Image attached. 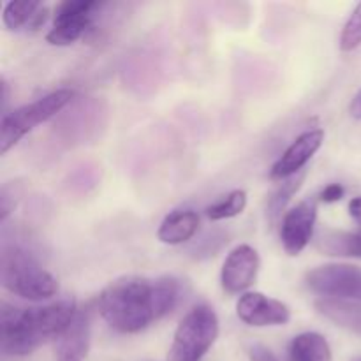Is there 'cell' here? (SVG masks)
<instances>
[{"label": "cell", "instance_id": "11", "mask_svg": "<svg viewBox=\"0 0 361 361\" xmlns=\"http://www.w3.org/2000/svg\"><path fill=\"white\" fill-rule=\"evenodd\" d=\"M259 254L250 245H238L226 257L221 271L222 289L229 295H240L254 284L259 271Z\"/></svg>", "mask_w": 361, "mask_h": 361}, {"label": "cell", "instance_id": "27", "mask_svg": "<svg viewBox=\"0 0 361 361\" xmlns=\"http://www.w3.org/2000/svg\"><path fill=\"white\" fill-rule=\"evenodd\" d=\"M351 115L355 116V118L361 120V90L358 92V95H356V97L353 99V102H351Z\"/></svg>", "mask_w": 361, "mask_h": 361}, {"label": "cell", "instance_id": "15", "mask_svg": "<svg viewBox=\"0 0 361 361\" xmlns=\"http://www.w3.org/2000/svg\"><path fill=\"white\" fill-rule=\"evenodd\" d=\"M316 309L321 316L326 317L337 326L353 334L361 335V303L345 302V300L321 298L316 302Z\"/></svg>", "mask_w": 361, "mask_h": 361}, {"label": "cell", "instance_id": "17", "mask_svg": "<svg viewBox=\"0 0 361 361\" xmlns=\"http://www.w3.org/2000/svg\"><path fill=\"white\" fill-rule=\"evenodd\" d=\"M289 361H334V356L323 335L307 331L289 344Z\"/></svg>", "mask_w": 361, "mask_h": 361}, {"label": "cell", "instance_id": "8", "mask_svg": "<svg viewBox=\"0 0 361 361\" xmlns=\"http://www.w3.org/2000/svg\"><path fill=\"white\" fill-rule=\"evenodd\" d=\"M101 9V4L90 0H66L56 7L51 30L46 41L53 46H69L85 35L90 28L94 11Z\"/></svg>", "mask_w": 361, "mask_h": 361}, {"label": "cell", "instance_id": "28", "mask_svg": "<svg viewBox=\"0 0 361 361\" xmlns=\"http://www.w3.org/2000/svg\"><path fill=\"white\" fill-rule=\"evenodd\" d=\"M351 361H361V355L360 356H355V358H353Z\"/></svg>", "mask_w": 361, "mask_h": 361}, {"label": "cell", "instance_id": "6", "mask_svg": "<svg viewBox=\"0 0 361 361\" xmlns=\"http://www.w3.org/2000/svg\"><path fill=\"white\" fill-rule=\"evenodd\" d=\"M219 337V317L208 305H197L180 321L168 361H201Z\"/></svg>", "mask_w": 361, "mask_h": 361}, {"label": "cell", "instance_id": "13", "mask_svg": "<svg viewBox=\"0 0 361 361\" xmlns=\"http://www.w3.org/2000/svg\"><path fill=\"white\" fill-rule=\"evenodd\" d=\"M92 309L78 310L74 319L55 341V355L59 361H83L90 349Z\"/></svg>", "mask_w": 361, "mask_h": 361}, {"label": "cell", "instance_id": "24", "mask_svg": "<svg viewBox=\"0 0 361 361\" xmlns=\"http://www.w3.org/2000/svg\"><path fill=\"white\" fill-rule=\"evenodd\" d=\"M344 194L345 190L341 183H330V185L324 187V190L321 192V200H323L324 203H337V201H341L342 197H344Z\"/></svg>", "mask_w": 361, "mask_h": 361}, {"label": "cell", "instance_id": "7", "mask_svg": "<svg viewBox=\"0 0 361 361\" xmlns=\"http://www.w3.org/2000/svg\"><path fill=\"white\" fill-rule=\"evenodd\" d=\"M312 293L330 300L361 303V268L353 264H323L307 274Z\"/></svg>", "mask_w": 361, "mask_h": 361}, {"label": "cell", "instance_id": "23", "mask_svg": "<svg viewBox=\"0 0 361 361\" xmlns=\"http://www.w3.org/2000/svg\"><path fill=\"white\" fill-rule=\"evenodd\" d=\"M20 196V183L9 182L2 187V190H0V219H2V222L7 221V217H9V214L13 212V208L16 207Z\"/></svg>", "mask_w": 361, "mask_h": 361}, {"label": "cell", "instance_id": "21", "mask_svg": "<svg viewBox=\"0 0 361 361\" xmlns=\"http://www.w3.org/2000/svg\"><path fill=\"white\" fill-rule=\"evenodd\" d=\"M228 233L222 229H214V231H207L201 235L196 242L190 245L189 254H192L196 259H204V257L215 256L226 243L229 242Z\"/></svg>", "mask_w": 361, "mask_h": 361}, {"label": "cell", "instance_id": "1", "mask_svg": "<svg viewBox=\"0 0 361 361\" xmlns=\"http://www.w3.org/2000/svg\"><path fill=\"white\" fill-rule=\"evenodd\" d=\"M183 296L182 281L161 277H122L102 289L99 312L120 334H140L154 321L168 316Z\"/></svg>", "mask_w": 361, "mask_h": 361}, {"label": "cell", "instance_id": "3", "mask_svg": "<svg viewBox=\"0 0 361 361\" xmlns=\"http://www.w3.org/2000/svg\"><path fill=\"white\" fill-rule=\"evenodd\" d=\"M0 281L13 295L32 302L48 300L59 293V282L42 268L37 256L21 243L2 242Z\"/></svg>", "mask_w": 361, "mask_h": 361}, {"label": "cell", "instance_id": "25", "mask_svg": "<svg viewBox=\"0 0 361 361\" xmlns=\"http://www.w3.org/2000/svg\"><path fill=\"white\" fill-rule=\"evenodd\" d=\"M250 361H279L277 356L270 351L268 348L261 344H254L249 351Z\"/></svg>", "mask_w": 361, "mask_h": 361}, {"label": "cell", "instance_id": "12", "mask_svg": "<svg viewBox=\"0 0 361 361\" xmlns=\"http://www.w3.org/2000/svg\"><path fill=\"white\" fill-rule=\"evenodd\" d=\"M324 141L323 129H310L300 134L288 147V150L271 166L270 176L274 180H288L303 171L307 162L316 155Z\"/></svg>", "mask_w": 361, "mask_h": 361}, {"label": "cell", "instance_id": "20", "mask_svg": "<svg viewBox=\"0 0 361 361\" xmlns=\"http://www.w3.org/2000/svg\"><path fill=\"white\" fill-rule=\"evenodd\" d=\"M247 207L245 190H233L228 196L219 200L217 203L210 204L207 208V217L210 221H224V219L236 217L242 214Z\"/></svg>", "mask_w": 361, "mask_h": 361}, {"label": "cell", "instance_id": "4", "mask_svg": "<svg viewBox=\"0 0 361 361\" xmlns=\"http://www.w3.org/2000/svg\"><path fill=\"white\" fill-rule=\"evenodd\" d=\"M76 94L71 88H60L51 92L37 101L25 104L14 111L2 115L0 122V154H7L21 137L30 133L39 123L48 122L53 116H59L71 102L74 101Z\"/></svg>", "mask_w": 361, "mask_h": 361}, {"label": "cell", "instance_id": "22", "mask_svg": "<svg viewBox=\"0 0 361 361\" xmlns=\"http://www.w3.org/2000/svg\"><path fill=\"white\" fill-rule=\"evenodd\" d=\"M361 44V2L355 7L349 20L345 21L341 35L342 51H353Z\"/></svg>", "mask_w": 361, "mask_h": 361}, {"label": "cell", "instance_id": "2", "mask_svg": "<svg viewBox=\"0 0 361 361\" xmlns=\"http://www.w3.org/2000/svg\"><path fill=\"white\" fill-rule=\"evenodd\" d=\"M76 302L63 298L42 307L20 309L2 302L0 330L2 355L6 358L28 356L49 341H56L76 316Z\"/></svg>", "mask_w": 361, "mask_h": 361}, {"label": "cell", "instance_id": "18", "mask_svg": "<svg viewBox=\"0 0 361 361\" xmlns=\"http://www.w3.org/2000/svg\"><path fill=\"white\" fill-rule=\"evenodd\" d=\"M305 176H307V171L303 169V171L298 173V175L284 180V183H282L281 187H277V189H275V192L271 194L270 200H268V207H267L268 221H270L271 224H275V222L281 219L282 212L286 210V207H288V203L291 201V197L300 190V187H302Z\"/></svg>", "mask_w": 361, "mask_h": 361}, {"label": "cell", "instance_id": "9", "mask_svg": "<svg viewBox=\"0 0 361 361\" xmlns=\"http://www.w3.org/2000/svg\"><path fill=\"white\" fill-rule=\"evenodd\" d=\"M317 204L314 200H305L296 204L282 217L281 240L289 256H298L310 243L316 228Z\"/></svg>", "mask_w": 361, "mask_h": 361}, {"label": "cell", "instance_id": "5", "mask_svg": "<svg viewBox=\"0 0 361 361\" xmlns=\"http://www.w3.org/2000/svg\"><path fill=\"white\" fill-rule=\"evenodd\" d=\"M108 126V104L102 99L85 97L74 99L59 115L53 126V133L59 143L67 147L92 143L102 136Z\"/></svg>", "mask_w": 361, "mask_h": 361}, {"label": "cell", "instance_id": "26", "mask_svg": "<svg viewBox=\"0 0 361 361\" xmlns=\"http://www.w3.org/2000/svg\"><path fill=\"white\" fill-rule=\"evenodd\" d=\"M349 215L361 226V196L351 200V203H349Z\"/></svg>", "mask_w": 361, "mask_h": 361}, {"label": "cell", "instance_id": "14", "mask_svg": "<svg viewBox=\"0 0 361 361\" xmlns=\"http://www.w3.org/2000/svg\"><path fill=\"white\" fill-rule=\"evenodd\" d=\"M200 229V215L192 210H176L162 221L157 238L168 245L189 242Z\"/></svg>", "mask_w": 361, "mask_h": 361}, {"label": "cell", "instance_id": "19", "mask_svg": "<svg viewBox=\"0 0 361 361\" xmlns=\"http://www.w3.org/2000/svg\"><path fill=\"white\" fill-rule=\"evenodd\" d=\"M41 7V2H35V0L7 2L2 14L4 25H6L9 30H18V28L25 27V25H30Z\"/></svg>", "mask_w": 361, "mask_h": 361}, {"label": "cell", "instance_id": "16", "mask_svg": "<svg viewBox=\"0 0 361 361\" xmlns=\"http://www.w3.org/2000/svg\"><path fill=\"white\" fill-rule=\"evenodd\" d=\"M316 247L326 256L358 257L361 259V229L356 233L323 229L317 235Z\"/></svg>", "mask_w": 361, "mask_h": 361}, {"label": "cell", "instance_id": "10", "mask_svg": "<svg viewBox=\"0 0 361 361\" xmlns=\"http://www.w3.org/2000/svg\"><path fill=\"white\" fill-rule=\"evenodd\" d=\"M236 314L249 326H281L291 319V310L286 303L270 298L263 293H245L236 302Z\"/></svg>", "mask_w": 361, "mask_h": 361}]
</instances>
